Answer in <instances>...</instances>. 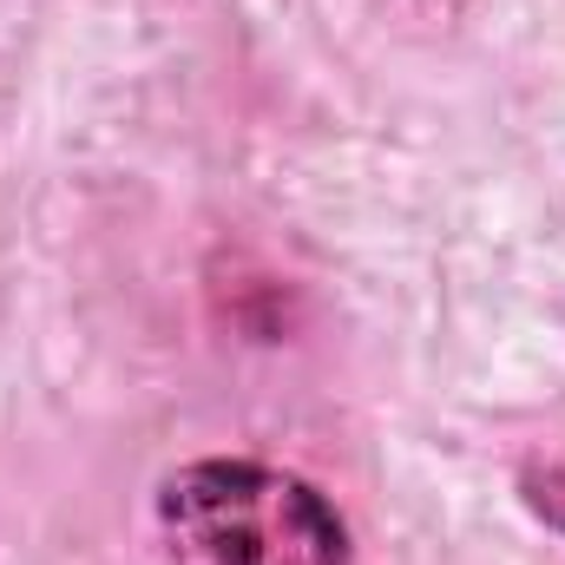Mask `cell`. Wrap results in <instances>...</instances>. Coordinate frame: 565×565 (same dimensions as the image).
<instances>
[{
    "mask_svg": "<svg viewBox=\"0 0 565 565\" xmlns=\"http://www.w3.org/2000/svg\"><path fill=\"white\" fill-rule=\"evenodd\" d=\"M158 526L184 565H349L322 487L270 460H191L158 487Z\"/></svg>",
    "mask_w": 565,
    "mask_h": 565,
    "instance_id": "6da1fadb",
    "label": "cell"
},
{
    "mask_svg": "<svg viewBox=\"0 0 565 565\" xmlns=\"http://www.w3.org/2000/svg\"><path fill=\"white\" fill-rule=\"evenodd\" d=\"M520 487H526V507H533L546 526L565 533V460H533V467L520 473Z\"/></svg>",
    "mask_w": 565,
    "mask_h": 565,
    "instance_id": "7a4b0ae2",
    "label": "cell"
}]
</instances>
